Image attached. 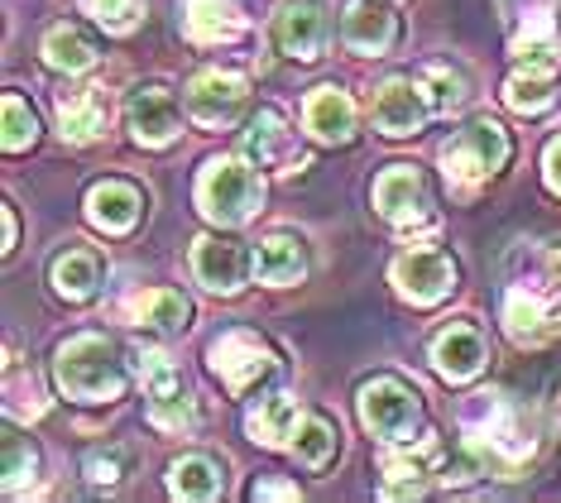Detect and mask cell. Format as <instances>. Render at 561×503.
Returning <instances> with one entry per match:
<instances>
[{"mask_svg": "<svg viewBox=\"0 0 561 503\" xmlns=\"http://www.w3.org/2000/svg\"><path fill=\"white\" fill-rule=\"evenodd\" d=\"M484 359H490V345H484V335L476 327H451V331L437 335V345H432V365H437V374L451 384L476 379L484 369Z\"/></svg>", "mask_w": 561, "mask_h": 503, "instance_id": "4fadbf2b", "label": "cell"}, {"mask_svg": "<svg viewBox=\"0 0 561 503\" xmlns=\"http://www.w3.org/2000/svg\"><path fill=\"white\" fill-rule=\"evenodd\" d=\"M183 24L197 44H226V38H236L245 30V20H240V10L231 0H187Z\"/></svg>", "mask_w": 561, "mask_h": 503, "instance_id": "7402d4cb", "label": "cell"}, {"mask_svg": "<svg viewBox=\"0 0 561 503\" xmlns=\"http://www.w3.org/2000/svg\"><path fill=\"white\" fill-rule=\"evenodd\" d=\"M423 92H427V101H432V111H456L466 101V77L461 72H451V68H432L427 77H423Z\"/></svg>", "mask_w": 561, "mask_h": 503, "instance_id": "836d02e7", "label": "cell"}, {"mask_svg": "<svg viewBox=\"0 0 561 503\" xmlns=\"http://www.w3.org/2000/svg\"><path fill=\"white\" fill-rule=\"evenodd\" d=\"M139 187L121 183V178H106V183H96L87 192V221L101 226L106 236H121V230H130L139 221Z\"/></svg>", "mask_w": 561, "mask_h": 503, "instance_id": "9a60e30c", "label": "cell"}, {"mask_svg": "<svg viewBox=\"0 0 561 503\" xmlns=\"http://www.w3.org/2000/svg\"><path fill=\"white\" fill-rule=\"evenodd\" d=\"M54 288L68 302H87L101 288V254L92 250H68L54 260Z\"/></svg>", "mask_w": 561, "mask_h": 503, "instance_id": "d4e9b609", "label": "cell"}, {"mask_svg": "<svg viewBox=\"0 0 561 503\" xmlns=\"http://www.w3.org/2000/svg\"><path fill=\"white\" fill-rule=\"evenodd\" d=\"M302 121L308 130L322 139V145H351L355 139V101L341 92V87H317L302 106Z\"/></svg>", "mask_w": 561, "mask_h": 503, "instance_id": "5bb4252c", "label": "cell"}, {"mask_svg": "<svg viewBox=\"0 0 561 503\" xmlns=\"http://www.w3.org/2000/svg\"><path fill=\"white\" fill-rule=\"evenodd\" d=\"M187 298L183 293H173V288H149V293H139V298L130 302V317H135V327H145V331H159V335H173V331H183L187 327Z\"/></svg>", "mask_w": 561, "mask_h": 503, "instance_id": "44dd1931", "label": "cell"}, {"mask_svg": "<svg viewBox=\"0 0 561 503\" xmlns=\"http://www.w3.org/2000/svg\"><path fill=\"white\" fill-rule=\"evenodd\" d=\"M504 101L514 111H523V115L542 111L547 101H552V92H547V77L542 72H514V77H508V87H504Z\"/></svg>", "mask_w": 561, "mask_h": 503, "instance_id": "d6a6232c", "label": "cell"}, {"mask_svg": "<svg viewBox=\"0 0 561 503\" xmlns=\"http://www.w3.org/2000/svg\"><path fill=\"white\" fill-rule=\"evenodd\" d=\"M432 460H442V442H417L408 450V442H389L385 450V480H389V494H417V480L432 470Z\"/></svg>", "mask_w": 561, "mask_h": 503, "instance_id": "d6986e66", "label": "cell"}, {"mask_svg": "<svg viewBox=\"0 0 561 503\" xmlns=\"http://www.w3.org/2000/svg\"><path fill=\"white\" fill-rule=\"evenodd\" d=\"M87 480L92 484H116L121 480V456H92L87 460Z\"/></svg>", "mask_w": 561, "mask_h": 503, "instance_id": "8d00e7d4", "label": "cell"}, {"mask_svg": "<svg viewBox=\"0 0 561 503\" xmlns=\"http://www.w3.org/2000/svg\"><path fill=\"white\" fill-rule=\"evenodd\" d=\"M308 274V254L293 236H270L254 254V278L260 283H274V288H288Z\"/></svg>", "mask_w": 561, "mask_h": 503, "instance_id": "ffe728a7", "label": "cell"}, {"mask_svg": "<svg viewBox=\"0 0 561 503\" xmlns=\"http://www.w3.org/2000/svg\"><path fill=\"white\" fill-rule=\"evenodd\" d=\"M54 379L58 389L78 403H111L125 389V365L121 351L106 335H72L54 355Z\"/></svg>", "mask_w": 561, "mask_h": 503, "instance_id": "6da1fadb", "label": "cell"}, {"mask_svg": "<svg viewBox=\"0 0 561 503\" xmlns=\"http://www.w3.org/2000/svg\"><path fill=\"white\" fill-rule=\"evenodd\" d=\"M139 379H145V393L149 398H169V393H183V374L173 369V359L163 351H139Z\"/></svg>", "mask_w": 561, "mask_h": 503, "instance_id": "1f68e13d", "label": "cell"}, {"mask_svg": "<svg viewBox=\"0 0 561 503\" xmlns=\"http://www.w3.org/2000/svg\"><path fill=\"white\" fill-rule=\"evenodd\" d=\"M547 187L561 197V139H552V149H547Z\"/></svg>", "mask_w": 561, "mask_h": 503, "instance_id": "74e56055", "label": "cell"}, {"mask_svg": "<svg viewBox=\"0 0 561 503\" xmlns=\"http://www.w3.org/2000/svg\"><path fill=\"white\" fill-rule=\"evenodd\" d=\"M274 38H278V48H284L288 58L312 62L317 54H322V44H327V10L317 5V0H288V5L278 10Z\"/></svg>", "mask_w": 561, "mask_h": 503, "instance_id": "30bf717a", "label": "cell"}, {"mask_svg": "<svg viewBox=\"0 0 561 503\" xmlns=\"http://www.w3.org/2000/svg\"><path fill=\"white\" fill-rule=\"evenodd\" d=\"M504 163H508V135L494 121L466 125V130L442 149L446 183H456V187H480L484 178H494Z\"/></svg>", "mask_w": 561, "mask_h": 503, "instance_id": "3957f363", "label": "cell"}, {"mask_svg": "<svg viewBox=\"0 0 561 503\" xmlns=\"http://www.w3.org/2000/svg\"><path fill=\"white\" fill-rule=\"evenodd\" d=\"M442 484H466V480H476L480 475V450H470V446H461L456 456H442Z\"/></svg>", "mask_w": 561, "mask_h": 503, "instance_id": "d590c367", "label": "cell"}, {"mask_svg": "<svg viewBox=\"0 0 561 503\" xmlns=\"http://www.w3.org/2000/svg\"><path fill=\"white\" fill-rule=\"evenodd\" d=\"M432 115V101L423 87L403 82V77H393L375 92V125L385 130L389 139H403V135H417L423 130V121Z\"/></svg>", "mask_w": 561, "mask_h": 503, "instance_id": "9c48e42d", "label": "cell"}, {"mask_svg": "<svg viewBox=\"0 0 561 503\" xmlns=\"http://www.w3.org/2000/svg\"><path fill=\"white\" fill-rule=\"evenodd\" d=\"M293 450H298L302 466H327L331 456H336V432H331L327 418H302L298 436H293Z\"/></svg>", "mask_w": 561, "mask_h": 503, "instance_id": "f1b7e54d", "label": "cell"}, {"mask_svg": "<svg viewBox=\"0 0 561 503\" xmlns=\"http://www.w3.org/2000/svg\"><path fill=\"white\" fill-rule=\"evenodd\" d=\"M130 130H135L139 145L159 149V145H169V139H178V130H183V111H178V101L163 92V87H139L130 96Z\"/></svg>", "mask_w": 561, "mask_h": 503, "instance_id": "7c38bea8", "label": "cell"}, {"mask_svg": "<svg viewBox=\"0 0 561 503\" xmlns=\"http://www.w3.org/2000/svg\"><path fill=\"white\" fill-rule=\"evenodd\" d=\"M5 250H15V212H5Z\"/></svg>", "mask_w": 561, "mask_h": 503, "instance_id": "ab89813d", "label": "cell"}, {"mask_svg": "<svg viewBox=\"0 0 561 503\" xmlns=\"http://www.w3.org/2000/svg\"><path fill=\"white\" fill-rule=\"evenodd\" d=\"M427 206H432V197H427V183L417 168L393 163L375 178V212L385 216V221H393V226L427 221Z\"/></svg>", "mask_w": 561, "mask_h": 503, "instance_id": "ba28073f", "label": "cell"}, {"mask_svg": "<svg viewBox=\"0 0 561 503\" xmlns=\"http://www.w3.org/2000/svg\"><path fill=\"white\" fill-rule=\"evenodd\" d=\"M169 489L178 499H216L226 489L221 480V466L207 456H183L178 466L169 470Z\"/></svg>", "mask_w": 561, "mask_h": 503, "instance_id": "83f0119b", "label": "cell"}, {"mask_svg": "<svg viewBox=\"0 0 561 503\" xmlns=\"http://www.w3.org/2000/svg\"><path fill=\"white\" fill-rule=\"evenodd\" d=\"M504 321H508V335L523 341V345L547 341V335L561 331V307L542 302L538 293H528V288H514L508 293V302H504Z\"/></svg>", "mask_w": 561, "mask_h": 503, "instance_id": "ac0fdd59", "label": "cell"}, {"mask_svg": "<svg viewBox=\"0 0 561 503\" xmlns=\"http://www.w3.org/2000/svg\"><path fill=\"white\" fill-rule=\"evenodd\" d=\"M211 369L231 393H250L274 369V355L254 331H226L221 341H211Z\"/></svg>", "mask_w": 561, "mask_h": 503, "instance_id": "5b68a950", "label": "cell"}, {"mask_svg": "<svg viewBox=\"0 0 561 503\" xmlns=\"http://www.w3.org/2000/svg\"><path fill=\"white\" fill-rule=\"evenodd\" d=\"M514 58H518L523 72H542L547 77L561 62V34H557V24L547 20V15H533L528 30L514 38Z\"/></svg>", "mask_w": 561, "mask_h": 503, "instance_id": "cb8c5ba5", "label": "cell"}, {"mask_svg": "<svg viewBox=\"0 0 561 503\" xmlns=\"http://www.w3.org/2000/svg\"><path fill=\"white\" fill-rule=\"evenodd\" d=\"M245 77L240 72H221V68H207L197 72L193 82H187V111H193V121L202 125H231L240 106H245Z\"/></svg>", "mask_w": 561, "mask_h": 503, "instance_id": "8992f818", "label": "cell"}, {"mask_svg": "<svg viewBox=\"0 0 561 503\" xmlns=\"http://www.w3.org/2000/svg\"><path fill=\"white\" fill-rule=\"evenodd\" d=\"M298 427H302V418H298V403H293L288 393L264 398V403L250 412V436L260 446H293Z\"/></svg>", "mask_w": 561, "mask_h": 503, "instance_id": "603a6c76", "label": "cell"}, {"mask_svg": "<svg viewBox=\"0 0 561 503\" xmlns=\"http://www.w3.org/2000/svg\"><path fill=\"white\" fill-rule=\"evenodd\" d=\"M298 489L293 484H254V499H293Z\"/></svg>", "mask_w": 561, "mask_h": 503, "instance_id": "f35d334b", "label": "cell"}, {"mask_svg": "<svg viewBox=\"0 0 561 503\" xmlns=\"http://www.w3.org/2000/svg\"><path fill=\"white\" fill-rule=\"evenodd\" d=\"M264 202V178L245 159H211L197 178V206L221 226H245Z\"/></svg>", "mask_w": 561, "mask_h": 503, "instance_id": "7a4b0ae2", "label": "cell"}, {"mask_svg": "<svg viewBox=\"0 0 561 503\" xmlns=\"http://www.w3.org/2000/svg\"><path fill=\"white\" fill-rule=\"evenodd\" d=\"M82 10L111 34H130L139 24V0H82Z\"/></svg>", "mask_w": 561, "mask_h": 503, "instance_id": "e575fe53", "label": "cell"}, {"mask_svg": "<svg viewBox=\"0 0 561 503\" xmlns=\"http://www.w3.org/2000/svg\"><path fill=\"white\" fill-rule=\"evenodd\" d=\"M393 38H399V20L389 5L379 0H355L346 10V44L355 54H389Z\"/></svg>", "mask_w": 561, "mask_h": 503, "instance_id": "e0dca14e", "label": "cell"}, {"mask_svg": "<svg viewBox=\"0 0 561 503\" xmlns=\"http://www.w3.org/2000/svg\"><path fill=\"white\" fill-rule=\"evenodd\" d=\"M193 274L207 293H236L245 283V250L226 236H202L193 244Z\"/></svg>", "mask_w": 561, "mask_h": 503, "instance_id": "8fae6325", "label": "cell"}, {"mask_svg": "<svg viewBox=\"0 0 561 503\" xmlns=\"http://www.w3.org/2000/svg\"><path fill=\"white\" fill-rule=\"evenodd\" d=\"M0 115H5V149L10 153L30 149L34 139H39V121H34V111H30V101H24V96L5 92V101H0Z\"/></svg>", "mask_w": 561, "mask_h": 503, "instance_id": "4dcf8cb0", "label": "cell"}, {"mask_svg": "<svg viewBox=\"0 0 561 503\" xmlns=\"http://www.w3.org/2000/svg\"><path fill=\"white\" fill-rule=\"evenodd\" d=\"M423 418L417 393L399 379H369L360 389V422L385 442H413V427Z\"/></svg>", "mask_w": 561, "mask_h": 503, "instance_id": "277c9868", "label": "cell"}, {"mask_svg": "<svg viewBox=\"0 0 561 503\" xmlns=\"http://www.w3.org/2000/svg\"><path fill=\"white\" fill-rule=\"evenodd\" d=\"M34 470H39V450H34L15 427H10L5 432V494L20 499L24 494V480L34 484Z\"/></svg>", "mask_w": 561, "mask_h": 503, "instance_id": "f546056e", "label": "cell"}, {"mask_svg": "<svg viewBox=\"0 0 561 503\" xmlns=\"http://www.w3.org/2000/svg\"><path fill=\"white\" fill-rule=\"evenodd\" d=\"M44 62L58 72H87L96 62V48L92 38L82 30H72V24H54V30L44 34Z\"/></svg>", "mask_w": 561, "mask_h": 503, "instance_id": "4316f807", "label": "cell"}, {"mask_svg": "<svg viewBox=\"0 0 561 503\" xmlns=\"http://www.w3.org/2000/svg\"><path fill=\"white\" fill-rule=\"evenodd\" d=\"M106 121H111V111H106L101 87H78V92L58 96V130H62V139H72V145H92V139L106 130Z\"/></svg>", "mask_w": 561, "mask_h": 503, "instance_id": "2e32d148", "label": "cell"}, {"mask_svg": "<svg viewBox=\"0 0 561 503\" xmlns=\"http://www.w3.org/2000/svg\"><path fill=\"white\" fill-rule=\"evenodd\" d=\"M245 153L254 163H278V159H288L293 163V135H288V125H284V115L264 106L260 115H250V125H245Z\"/></svg>", "mask_w": 561, "mask_h": 503, "instance_id": "484cf974", "label": "cell"}, {"mask_svg": "<svg viewBox=\"0 0 561 503\" xmlns=\"http://www.w3.org/2000/svg\"><path fill=\"white\" fill-rule=\"evenodd\" d=\"M456 283V264L442 250H408L393 260V288L413 302H442Z\"/></svg>", "mask_w": 561, "mask_h": 503, "instance_id": "52a82bcc", "label": "cell"}]
</instances>
